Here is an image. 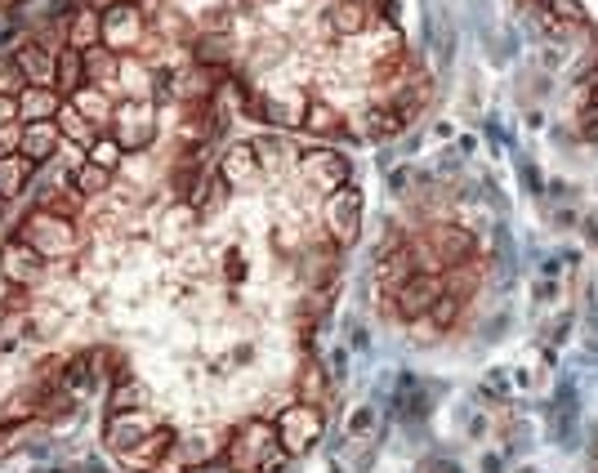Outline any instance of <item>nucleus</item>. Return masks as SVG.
I'll list each match as a JSON object with an SVG mask.
<instances>
[{
	"label": "nucleus",
	"instance_id": "obj_1",
	"mask_svg": "<svg viewBox=\"0 0 598 473\" xmlns=\"http://www.w3.org/2000/svg\"><path fill=\"white\" fill-rule=\"evenodd\" d=\"M273 438H277V424L268 420H246L241 429L228 438V465L237 473H255V469H277L282 456H273Z\"/></svg>",
	"mask_w": 598,
	"mask_h": 473
},
{
	"label": "nucleus",
	"instance_id": "obj_2",
	"mask_svg": "<svg viewBox=\"0 0 598 473\" xmlns=\"http://www.w3.org/2000/svg\"><path fill=\"white\" fill-rule=\"evenodd\" d=\"M112 139L121 143V152H139L157 139V103L152 99H121L112 112Z\"/></svg>",
	"mask_w": 598,
	"mask_h": 473
},
{
	"label": "nucleus",
	"instance_id": "obj_3",
	"mask_svg": "<svg viewBox=\"0 0 598 473\" xmlns=\"http://www.w3.org/2000/svg\"><path fill=\"white\" fill-rule=\"evenodd\" d=\"M23 241L32 250H41L45 259H59L76 250V228H72V219L54 215V210H32L23 219Z\"/></svg>",
	"mask_w": 598,
	"mask_h": 473
},
{
	"label": "nucleus",
	"instance_id": "obj_4",
	"mask_svg": "<svg viewBox=\"0 0 598 473\" xmlns=\"http://www.w3.org/2000/svg\"><path fill=\"white\" fill-rule=\"evenodd\" d=\"M175 429H166V424H161V429H148L143 433L139 442H134V447H125V451H117V460L125 469H139V473H148V469H157L161 460L166 456H175Z\"/></svg>",
	"mask_w": 598,
	"mask_h": 473
},
{
	"label": "nucleus",
	"instance_id": "obj_5",
	"mask_svg": "<svg viewBox=\"0 0 598 473\" xmlns=\"http://www.w3.org/2000/svg\"><path fill=\"white\" fill-rule=\"evenodd\" d=\"M277 438H282V451H308L317 438H322V415H317V407L299 402V407L282 411V420H277Z\"/></svg>",
	"mask_w": 598,
	"mask_h": 473
},
{
	"label": "nucleus",
	"instance_id": "obj_6",
	"mask_svg": "<svg viewBox=\"0 0 598 473\" xmlns=\"http://www.w3.org/2000/svg\"><path fill=\"white\" fill-rule=\"evenodd\" d=\"M143 41V18H139V9L134 5H112L108 14H103V45H108L112 54H121V50H134V45Z\"/></svg>",
	"mask_w": 598,
	"mask_h": 473
},
{
	"label": "nucleus",
	"instance_id": "obj_7",
	"mask_svg": "<svg viewBox=\"0 0 598 473\" xmlns=\"http://www.w3.org/2000/svg\"><path fill=\"white\" fill-rule=\"evenodd\" d=\"M299 175L313 183L322 197H331V192H340L344 183H349V161L335 157V152H308V157L299 161Z\"/></svg>",
	"mask_w": 598,
	"mask_h": 473
},
{
	"label": "nucleus",
	"instance_id": "obj_8",
	"mask_svg": "<svg viewBox=\"0 0 598 473\" xmlns=\"http://www.w3.org/2000/svg\"><path fill=\"white\" fill-rule=\"evenodd\" d=\"M358 219H362V197L353 188H340L326 197V228H331V237L340 246H349L358 237Z\"/></svg>",
	"mask_w": 598,
	"mask_h": 473
},
{
	"label": "nucleus",
	"instance_id": "obj_9",
	"mask_svg": "<svg viewBox=\"0 0 598 473\" xmlns=\"http://www.w3.org/2000/svg\"><path fill=\"white\" fill-rule=\"evenodd\" d=\"M41 268H45V255L32 250L27 241H5V246H0V273H5V282L27 286L41 277Z\"/></svg>",
	"mask_w": 598,
	"mask_h": 473
},
{
	"label": "nucleus",
	"instance_id": "obj_10",
	"mask_svg": "<svg viewBox=\"0 0 598 473\" xmlns=\"http://www.w3.org/2000/svg\"><path fill=\"white\" fill-rule=\"evenodd\" d=\"M219 175H224L228 188H246V183H255L259 148H255V143H233V148L224 152V161H219Z\"/></svg>",
	"mask_w": 598,
	"mask_h": 473
},
{
	"label": "nucleus",
	"instance_id": "obj_11",
	"mask_svg": "<svg viewBox=\"0 0 598 473\" xmlns=\"http://www.w3.org/2000/svg\"><path fill=\"white\" fill-rule=\"evenodd\" d=\"M59 108H63V99H59L54 85H23V94H18V117H23V125L27 121H54Z\"/></svg>",
	"mask_w": 598,
	"mask_h": 473
},
{
	"label": "nucleus",
	"instance_id": "obj_12",
	"mask_svg": "<svg viewBox=\"0 0 598 473\" xmlns=\"http://www.w3.org/2000/svg\"><path fill=\"white\" fill-rule=\"evenodd\" d=\"M59 125L54 121H27L23 125V143H18V152H23L27 161H45L54 157V148H59Z\"/></svg>",
	"mask_w": 598,
	"mask_h": 473
},
{
	"label": "nucleus",
	"instance_id": "obj_13",
	"mask_svg": "<svg viewBox=\"0 0 598 473\" xmlns=\"http://www.w3.org/2000/svg\"><path fill=\"white\" fill-rule=\"evenodd\" d=\"M103 41V14L99 9H81V14H72V23H67V50H94V45Z\"/></svg>",
	"mask_w": 598,
	"mask_h": 473
},
{
	"label": "nucleus",
	"instance_id": "obj_14",
	"mask_svg": "<svg viewBox=\"0 0 598 473\" xmlns=\"http://www.w3.org/2000/svg\"><path fill=\"white\" fill-rule=\"evenodd\" d=\"M72 103H76V112H81V117L94 125V130H99V125H108V121H112V112H117L112 94H103L99 85H81V90L72 94Z\"/></svg>",
	"mask_w": 598,
	"mask_h": 473
},
{
	"label": "nucleus",
	"instance_id": "obj_15",
	"mask_svg": "<svg viewBox=\"0 0 598 473\" xmlns=\"http://www.w3.org/2000/svg\"><path fill=\"white\" fill-rule=\"evenodd\" d=\"M18 72H23V85H54V59L41 50V45H23L14 54Z\"/></svg>",
	"mask_w": 598,
	"mask_h": 473
},
{
	"label": "nucleus",
	"instance_id": "obj_16",
	"mask_svg": "<svg viewBox=\"0 0 598 473\" xmlns=\"http://www.w3.org/2000/svg\"><path fill=\"white\" fill-rule=\"evenodd\" d=\"M331 23H335V32L340 36H362L366 27H375L366 0H340V5L331 9Z\"/></svg>",
	"mask_w": 598,
	"mask_h": 473
},
{
	"label": "nucleus",
	"instance_id": "obj_17",
	"mask_svg": "<svg viewBox=\"0 0 598 473\" xmlns=\"http://www.w3.org/2000/svg\"><path fill=\"white\" fill-rule=\"evenodd\" d=\"M85 85V54L81 50H63L54 59V90L59 94H76Z\"/></svg>",
	"mask_w": 598,
	"mask_h": 473
},
{
	"label": "nucleus",
	"instance_id": "obj_18",
	"mask_svg": "<svg viewBox=\"0 0 598 473\" xmlns=\"http://www.w3.org/2000/svg\"><path fill=\"white\" fill-rule=\"evenodd\" d=\"M27 179H32V161L23 152H5L0 157V197H18Z\"/></svg>",
	"mask_w": 598,
	"mask_h": 473
},
{
	"label": "nucleus",
	"instance_id": "obj_19",
	"mask_svg": "<svg viewBox=\"0 0 598 473\" xmlns=\"http://www.w3.org/2000/svg\"><path fill=\"white\" fill-rule=\"evenodd\" d=\"M54 125H59V134H63V139L81 143V148H90V143L99 139V134H94V125L85 121L81 112H76V103H63V108H59V117H54Z\"/></svg>",
	"mask_w": 598,
	"mask_h": 473
},
{
	"label": "nucleus",
	"instance_id": "obj_20",
	"mask_svg": "<svg viewBox=\"0 0 598 473\" xmlns=\"http://www.w3.org/2000/svg\"><path fill=\"white\" fill-rule=\"evenodd\" d=\"M72 188L81 192V197H99V192H108V188H112V170L94 166V161L85 157V166H76V170H72Z\"/></svg>",
	"mask_w": 598,
	"mask_h": 473
},
{
	"label": "nucleus",
	"instance_id": "obj_21",
	"mask_svg": "<svg viewBox=\"0 0 598 473\" xmlns=\"http://www.w3.org/2000/svg\"><path fill=\"white\" fill-rule=\"evenodd\" d=\"M143 402H148V389H143L139 380H121L117 389H112V415H130V411H139Z\"/></svg>",
	"mask_w": 598,
	"mask_h": 473
},
{
	"label": "nucleus",
	"instance_id": "obj_22",
	"mask_svg": "<svg viewBox=\"0 0 598 473\" xmlns=\"http://www.w3.org/2000/svg\"><path fill=\"white\" fill-rule=\"evenodd\" d=\"M304 125L313 134H331V130H340V125H344V117L331 108V103H308V108H304Z\"/></svg>",
	"mask_w": 598,
	"mask_h": 473
},
{
	"label": "nucleus",
	"instance_id": "obj_23",
	"mask_svg": "<svg viewBox=\"0 0 598 473\" xmlns=\"http://www.w3.org/2000/svg\"><path fill=\"white\" fill-rule=\"evenodd\" d=\"M90 375H94V362L81 353V357H72V362H67L63 384H67V389H72V393H81V389H90Z\"/></svg>",
	"mask_w": 598,
	"mask_h": 473
},
{
	"label": "nucleus",
	"instance_id": "obj_24",
	"mask_svg": "<svg viewBox=\"0 0 598 473\" xmlns=\"http://www.w3.org/2000/svg\"><path fill=\"white\" fill-rule=\"evenodd\" d=\"M90 161L103 170H117L121 166V143L117 139H94L90 143Z\"/></svg>",
	"mask_w": 598,
	"mask_h": 473
},
{
	"label": "nucleus",
	"instance_id": "obj_25",
	"mask_svg": "<svg viewBox=\"0 0 598 473\" xmlns=\"http://www.w3.org/2000/svg\"><path fill=\"white\" fill-rule=\"evenodd\" d=\"M0 94H23V72H18V63L14 59H0Z\"/></svg>",
	"mask_w": 598,
	"mask_h": 473
},
{
	"label": "nucleus",
	"instance_id": "obj_26",
	"mask_svg": "<svg viewBox=\"0 0 598 473\" xmlns=\"http://www.w3.org/2000/svg\"><path fill=\"white\" fill-rule=\"evenodd\" d=\"M18 143H23V125H0V157H5V152H18Z\"/></svg>",
	"mask_w": 598,
	"mask_h": 473
},
{
	"label": "nucleus",
	"instance_id": "obj_27",
	"mask_svg": "<svg viewBox=\"0 0 598 473\" xmlns=\"http://www.w3.org/2000/svg\"><path fill=\"white\" fill-rule=\"evenodd\" d=\"M18 117V99H9V94H0V125H9Z\"/></svg>",
	"mask_w": 598,
	"mask_h": 473
},
{
	"label": "nucleus",
	"instance_id": "obj_28",
	"mask_svg": "<svg viewBox=\"0 0 598 473\" xmlns=\"http://www.w3.org/2000/svg\"><path fill=\"white\" fill-rule=\"evenodd\" d=\"M9 447H14V438H9V424H0V456H9Z\"/></svg>",
	"mask_w": 598,
	"mask_h": 473
},
{
	"label": "nucleus",
	"instance_id": "obj_29",
	"mask_svg": "<svg viewBox=\"0 0 598 473\" xmlns=\"http://www.w3.org/2000/svg\"><path fill=\"white\" fill-rule=\"evenodd\" d=\"M366 5H371V9H375V5H389V0H366Z\"/></svg>",
	"mask_w": 598,
	"mask_h": 473
},
{
	"label": "nucleus",
	"instance_id": "obj_30",
	"mask_svg": "<svg viewBox=\"0 0 598 473\" xmlns=\"http://www.w3.org/2000/svg\"><path fill=\"white\" fill-rule=\"evenodd\" d=\"M0 5H14V0H0Z\"/></svg>",
	"mask_w": 598,
	"mask_h": 473
},
{
	"label": "nucleus",
	"instance_id": "obj_31",
	"mask_svg": "<svg viewBox=\"0 0 598 473\" xmlns=\"http://www.w3.org/2000/svg\"><path fill=\"white\" fill-rule=\"evenodd\" d=\"M0 201H5V197H0Z\"/></svg>",
	"mask_w": 598,
	"mask_h": 473
}]
</instances>
